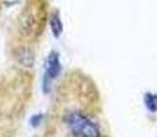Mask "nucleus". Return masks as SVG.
I'll use <instances>...</instances> for the list:
<instances>
[{
	"instance_id": "f257e3e1",
	"label": "nucleus",
	"mask_w": 157,
	"mask_h": 137,
	"mask_svg": "<svg viewBox=\"0 0 157 137\" xmlns=\"http://www.w3.org/2000/svg\"><path fill=\"white\" fill-rule=\"evenodd\" d=\"M33 89V74L29 69L11 67L0 74V118L19 117L28 106Z\"/></svg>"
},
{
	"instance_id": "f03ea898",
	"label": "nucleus",
	"mask_w": 157,
	"mask_h": 137,
	"mask_svg": "<svg viewBox=\"0 0 157 137\" xmlns=\"http://www.w3.org/2000/svg\"><path fill=\"white\" fill-rule=\"evenodd\" d=\"M57 100L77 103V108L94 117L101 110L100 92L92 80L83 71L75 69L67 73L62 84L57 87Z\"/></svg>"
},
{
	"instance_id": "7ed1b4c3",
	"label": "nucleus",
	"mask_w": 157,
	"mask_h": 137,
	"mask_svg": "<svg viewBox=\"0 0 157 137\" xmlns=\"http://www.w3.org/2000/svg\"><path fill=\"white\" fill-rule=\"evenodd\" d=\"M48 10L45 0H26L18 17V40L34 44L41 38L47 25Z\"/></svg>"
},
{
	"instance_id": "20e7f679",
	"label": "nucleus",
	"mask_w": 157,
	"mask_h": 137,
	"mask_svg": "<svg viewBox=\"0 0 157 137\" xmlns=\"http://www.w3.org/2000/svg\"><path fill=\"white\" fill-rule=\"evenodd\" d=\"M60 117L71 137H104L92 115L81 110H63Z\"/></svg>"
},
{
	"instance_id": "39448f33",
	"label": "nucleus",
	"mask_w": 157,
	"mask_h": 137,
	"mask_svg": "<svg viewBox=\"0 0 157 137\" xmlns=\"http://www.w3.org/2000/svg\"><path fill=\"white\" fill-rule=\"evenodd\" d=\"M11 56L17 62L19 67L30 69L34 63V51L32 50L30 44L18 40L15 44L11 45Z\"/></svg>"
},
{
	"instance_id": "423d86ee",
	"label": "nucleus",
	"mask_w": 157,
	"mask_h": 137,
	"mask_svg": "<svg viewBox=\"0 0 157 137\" xmlns=\"http://www.w3.org/2000/svg\"><path fill=\"white\" fill-rule=\"evenodd\" d=\"M62 71V66H60V58L59 54L56 51L49 52L45 62V74H44V92L48 93L51 89V84L53 80H56V77Z\"/></svg>"
},
{
	"instance_id": "0eeeda50",
	"label": "nucleus",
	"mask_w": 157,
	"mask_h": 137,
	"mask_svg": "<svg viewBox=\"0 0 157 137\" xmlns=\"http://www.w3.org/2000/svg\"><path fill=\"white\" fill-rule=\"evenodd\" d=\"M49 23H51V30L55 38H59L63 33V22L59 17V11H53L49 17Z\"/></svg>"
},
{
	"instance_id": "6e6552de",
	"label": "nucleus",
	"mask_w": 157,
	"mask_h": 137,
	"mask_svg": "<svg viewBox=\"0 0 157 137\" xmlns=\"http://www.w3.org/2000/svg\"><path fill=\"white\" fill-rule=\"evenodd\" d=\"M0 137H14V132L10 129V126L0 122Z\"/></svg>"
},
{
	"instance_id": "1a4fd4ad",
	"label": "nucleus",
	"mask_w": 157,
	"mask_h": 137,
	"mask_svg": "<svg viewBox=\"0 0 157 137\" xmlns=\"http://www.w3.org/2000/svg\"><path fill=\"white\" fill-rule=\"evenodd\" d=\"M41 119H43V115H41V114H36L34 117H33L32 119H30V122H32V125H33L34 127H37V126H38V123L41 122Z\"/></svg>"
},
{
	"instance_id": "9d476101",
	"label": "nucleus",
	"mask_w": 157,
	"mask_h": 137,
	"mask_svg": "<svg viewBox=\"0 0 157 137\" xmlns=\"http://www.w3.org/2000/svg\"><path fill=\"white\" fill-rule=\"evenodd\" d=\"M104 137H107V136H104Z\"/></svg>"
}]
</instances>
